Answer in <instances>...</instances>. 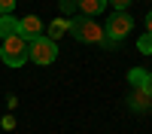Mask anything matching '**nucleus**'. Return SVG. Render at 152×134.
<instances>
[{"label":"nucleus","mask_w":152,"mask_h":134,"mask_svg":"<svg viewBox=\"0 0 152 134\" xmlns=\"http://www.w3.org/2000/svg\"><path fill=\"white\" fill-rule=\"evenodd\" d=\"M0 61L9 67H21L24 61H28V43L21 40V37H6L3 46H0Z\"/></svg>","instance_id":"1"},{"label":"nucleus","mask_w":152,"mask_h":134,"mask_svg":"<svg viewBox=\"0 0 152 134\" xmlns=\"http://www.w3.org/2000/svg\"><path fill=\"white\" fill-rule=\"evenodd\" d=\"M70 34H73L79 43H104V40H107V37H104V28L94 24L91 18H85V15L70 18Z\"/></svg>","instance_id":"2"},{"label":"nucleus","mask_w":152,"mask_h":134,"mask_svg":"<svg viewBox=\"0 0 152 134\" xmlns=\"http://www.w3.org/2000/svg\"><path fill=\"white\" fill-rule=\"evenodd\" d=\"M131 31H134V18L128 15V12H113V15L107 18V24H104V37L110 43H122Z\"/></svg>","instance_id":"3"},{"label":"nucleus","mask_w":152,"mask_h":134,"mask_svg":"<svg viewBox=\"0 0 152 134\" xmlns=\"http://www.w3.org/2000/svg\"><path fill=\"white\" fill-rule=\"evenodd\" d=\"M55 58H58V43H52L49 37H40V40L28 43V61L46 67V64H52Z\"/></svg>","instance_id":"4"},{"label":"nucleus","mask_w":152,"mask_h":134,"mask_svg":"<svg viewBox=\"0 0 152 134\" xmlns=\"http://www.w3.org/2000/svg\"><path fill=\"white\" fill-rule=\"evenodd\" d=\"M18 37H21L24 43L40 40V37H43V21H40V15H24V18H18Z\"/></svg>","instance_id":"5"},{"label":"nucleus","mask_w":152,"mask_h":134,"mask_svg":"<svg viewBox=\"0 0 152 134\" xmlns=\"http://www.w3.org/2000/svg\"><path fill=\"white\" fill-rule=\"evenodd\" d=\"M149 107H152V97H149L143 89H134V92H131V110H137V113H146Z\"/></svg>","instance_id":"6"},{"label":"nucleus","mask_w":152,"mask_h":134,"mask_svg":"<svg viewBox=\"0 0 152 134\" xmlns=\"http://www.w3.org/2000/svg\"><path fill=\"white\" fill-rule=\"evenodd\" d=\"M79 9H82L85 18H94L107 9V0H79Z\"/></svg>","instance_id":"7"},{"label":"nucleus","mask_w":152,"mask_h":134,"mask_svg":"<svg viewBox=\"0 0 152 134\" xmlns=\"http://www.w3.org/2000/svg\"><path fill=\"white\" fill-rule=\"evenodd\" d=\"M67 31H70V18H55L52 24H49V40L55 43L58 37H64Z\"/></svg>","instance_id":"8"},{"label":"nucleus","mask_w":152,"mask_h":134,"mask_svg":"<svg viewBox=\"0 0 152 134\" xmlns=\"http://www.w3.org/2000/svg\"><path fill=\"white\" fill-rule=\"evenodd\" d=\"M18 34V18H12V15H0V37H15Z\"/></svg>","instance_id":"9"},{"label":"nucleus","mask_w":152,"mask_h":134,"mask_svg":"<svg viewBox=\"0 0 152 134\" xmlns=\"http://www.w3.org/2000/svg\"><path fill=\"white\" fill-rule=\"evenodd\" d=\"M128 79H131V85H134V89H143V85H146V79H149V70L134 67V70H128Z\"/></svg>","instance_id":"10"},{"label":"nucleus","mask_w":152,"mask_h":134,"mask_svg":"<svg viewBox=\"0 0 152 134\" xmlns=\"http://www.w3.org/2000/svg\"><path fill=\"white\" fill-rule=\"evenodd\" d=\"M137 49H140L143 55H152V34H143L140 43H137Z\"/></svg>","instance_id":"11"},{"label":"nucleus","mask_w":152,"mask_h":134,"mask_svg":"<svg viewBox=\"0 0 152 134\" xmlns=\"http://www.w3.org/2000/svg\"><path fill=\"white\" fill-rule=\"evenodd\" d=\"M73 9H79V0H61V12H64V18L70 15Z\"/></svg>","instance_id":"12"},{"label":"nucleus","mask_w":152,"mask_h":134,"mask_svg":"<svg viewBox=\"0 0 152 134\" xmlns=\"http://www.w3.org/2000/svg\"><path fill=\"white\" fill-rule=\"evenodd\" d=\"M15 9V0H0V15H9Z\"/></svg>","instance_id":"13"},{"label":"nucleus","mask_w":152,"mask_h":134,"mask_svg":"<svg viewBox=\"0 0 152 134\" xmlns=\"http://www.w3.org/2000/svg\"><path fill=\"white\" fill-rule=\"evenodd\" d=\"M107 3H113V6H116V12H125V9L131 6V0H107Z\"/></svg>","instance_id":"14"},{"label":"nucleus","mask_w":152,"mask_h":134,"mask_svg":"<svg viewBox=\"0 0 152 134\" xmlns=\"http://www.w3.org/2000/svg\"><path fill=\"white\" fill-rule=\"evenodd\" d=\"M143 92H146V94L152 97V73H149V79H146V85H143Z\"/></svg>","instance_id":"15"},{"label":"nucleus","mask_w":152,"mask_h":134,"mask_svg":"<svg viewBox=\"0 0 152 134\" xmlns=\"http://www.w3.org/2000/svg\"><path fill=\"white\" fill-rule=\"evenodd\" d=\"M146 34H152V9L146 12Z\"/></svg>","instance_id":"16"}]
</instances>
